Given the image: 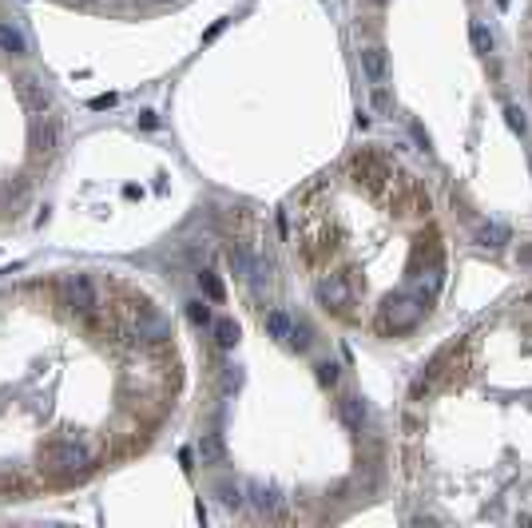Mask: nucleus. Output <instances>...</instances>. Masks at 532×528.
Here are the masks:
<instances>
[{
  "mask_svg": "<svg viewBox=\"0 0 532 528\" xmlns=\"http://www.w3.org/2000/svg\"><path fill=\"white\" fill-rule=\"evenodd\" d=\"M40 461H44V469H48L52 477H80V473H87V465H92V453H87L84 441H76V437H56V441L44 445V453H40Z\"/></svg>",
  "mask_w": 532,
  "mask_h": 528,
  "instance_id": "obj_1",
  "label": "nucleus"
},
{
  "mask_svg": "<svg viewBox=\"0 0 532 528\" xmlns=\"http://www.w3.org/2000/svg\"><path fill=\"white\" fill-rule=\"evenodd\" d=\"M421 314H425V298L394 294V298H385V306H382V330L405 334V330H413V326L421 322Z\"/></svg>",
  "mask_w": 532,
  "mask_h": 528,
  "instance_id": "obj_2",
  "label": "nucleus"
},
{
  "mask_svg": "<svg viewBox=\"0 0 532 528\" xmlns=\"http://www.w3.org/2000/svg\"><path fill=\"white\" fill-rule=\"evenodd\" d=\"M64 298H68V306H72L76 314H84V318H92L99 310V290L87 274H68V278H64Z\"/></svg>",
  "mask_w": 532,
  "mask_h": 528,
  "instance_id": "obj_3",
  "label": "nucleus"
},
{
  "mask_svg": "<svg viewBox=\"0 0 532 528\" xmlns=\"http://www.w3.org/2000/svg\"><path fill=\"white\" fill-rule=\"evenodd\" d=\"M318 302L326 310H338V314H346L354 306V286H350L346 274H326L322 283H318Z\"/></svg>",
  "mask_w": 532,
  "mask_h": 528,
  "instance_id": "obj_4",
  "label": "nucleus"
},
{
  "mask_svg": "<svg viewBox=\"0 0 532 528\" xmlns=\"http://www.w3.org/2000/svg\"><path fill=\"white\" fill-rule=\"evenodd\" d=\"M361 72H366V80H370L373 87H382L385 80H389V56H385L382 44H366V48H361Z\"/></svg>",
  "mask_w": 532,
  "mask_h": 528,
  "instance_id": "obj_5",
  "label": "nucleus"
},
{
  "mask_svg": "<svg viewBox=\"0 0 532 528\" xmlns=\"http://www.w3.org/2000/svg\"><path fill=\"white\" fill-rule=\"evenodd\" d=\"M195 457H199V465H223L227 461V445L219 433H203L195 445Z\"/></svg>",
  "mask_w": 532,
  "mask_h": 528,
  "instance_id": "obj_6",
  "label": "nucleus"
},
{
  "mask_svg": "<svg viewBox=\"0 0 532 528\" xmlns=\"http://www.w3.org/2000/svg\"><path fill=\"white\" fill-rule=\"evenodd\" d=\"M56 139H60V127L52 120L32 127V151H36V155H52V151H56Z\"/></svg>",
  "mask_w": 532,
  "mask_h": 528,
  "instance_id": "obj_7",
  "label": "nucleus"
},
{
  "mask_svg": "<svg viewBox=\"0 0 532 528\" xmlns=\"http://www.w3.org/2000/svg\"><path fill=\"white\" fill-rule=\"evenodd\" d=\"M266 334H271L274 342L294 345V322L286 318L282 310H271V314H266Z\"/></svg>",
  "mask_w": 532,
  "mask_h": 528,
  "instance_id": "obj_8",
  "label": "nucleus"
},
{
  "mask_svg": "<svg viewBox=\"0 0 532 528\" xmlns=\"http://www.w3.org/2000/svg\"><path fill=\"white\" fill-rule=\"evenodd\" d=\"M136 338H143V342H163V338H171V326L163 318H155V314H143V318L136 322Z\"/></svg>",
  "mask_w": 532,
  "mask_h": 528,
  "instance_id": "obj_9",
  "label": "nucleus"
},
{
  "mask_svg": "<svg viewBox=\"0 0 532 528\" xmlns=\"http://www.w3.org/2000/svg\"><path fill=\"white\" fill-rule=\"evenodd\" d=\"M250 504L262 516H274L278 513V489H271V485H250Z\"/></svg>",
  "mask_w": 532,
  "mask_h": 528,
  "instance_id": "obj_10",
  "label": "nucleus"
},
{
  "mask_svg": "<svg viewBox=\"0 0 532 528\" xmlns=\"http://www.w3.org/2000/svg\"><path fill=\"white\" fill-rule=\"evenodd\" d=\"M0 52H8V56H24V52H28L24 32L13 28V24H0Z\"/></svg>",
  "mask_w": 532,
  "mask_h": 528,
  "instance_id": "obj_11",
  "label": "nucleus"
},
{
  "mask_svg": "<svg viewBox=\"0 0 532 528\" xmlns=\"http://www.w3.org/2000/svg\"><path fill=\"white\" fill-rule=\"evenodd\" d=\"M342 421L350 429H361L366 425V401L361 397H342Z\"/></svg>",
  "mask_w": 532,
  "mask_h": 528,
  "instance_id": "obj_12",
  "label": "nucleus"
},
{
  "mask_svg": "<svg viewBox=\"0 0 532 528\" xmlns=\"http://www.w3.org/2000/svg\"><path fill=\"white\" fill-rule=\"evenodd\" d=\"M215 342H219V350H235V342H238V322H235V318H219V322H215Z\"/></svg>",
  "mask_w": 532,
  "mask_h": 528,
  "instance_id": "obj_13",
  "label": "nucleus"
},
{
  "mask_svg": "<svg viewBox=\"0 0 532 528\" xmlns=\"http://www.w3.org/2000/svg\"><path fill=\"white\" fill-rule=\"evenodd\" d=\"M469 44H473L477 56H489V52H493V32H489L481 20H473V24H469Z\"/></svg>",
  "mask_w": 532,
  "mask_h": 528,
  "instance_id": "obj_14",
  "label": "nucleus"
},
{
  "mask_svg": "<svg viewBox=\"0 0 532 528\" xmlns=\"http://www.w3.org/2000/svg\"><path fill=\"white\" fill-rule=\"evenodd\" d=\"M505 238H508V231L501 222H484L481 231H477V243L481 246H505Z\"/></svg>",
  "mask_w": 532,
  "mask_h": 528,
  "instance_id": "obj_15",
  "label": "nucleus"
},
{
  "mask_svg": "<svg viewBox=\"0 0 532 528\" xmlns=\"http://www.w3.org/2000/svg\"><path fill=\"white\" fill-rule=\"evenodd\" d=\"M199 283H203V290H207V298H210V302H223V298H227L223 283H219V278H215L210 271H203V274H199Z\"/></svg>",
  "mask_w": 532,
  "mask_h": 528,
  "instance_id": "obj_16",
  "label": "nucleus"
},
{
  "mask_svg": "<svg viewBox=\"0 0 532 528\" xmlns=\"http://www.w3.org/2000/svg\"><path fill=\"white\" fill-rule=\"evenodd\" d=\"M187 318L195 326H210V306L207 302H187Z\"/></svg>",
  "mask_w": 532,
  "mask_h": 528,
  "instance_id": "obj_17",
  "label": "nucleus"
},
{
  "mask_svg": "<svg viewBox=\"0 0 532 528\" xmlns=\"http://www.w3.org/2000/svg\"><path fill=\"white\" fill-rule=\"evenodd\" d=\"M219 501L227 504V508H238V504H243V489H238V485H219Z\"/></svg>",
  "mask_w": 532,
  "mask_h": 528,
  "instance_id": "obj_18",
  "label": "nucleus"
},
{
  "mask_svg": "<svg viewBox=\"0 0 532 528\" xmlns=\"http://www.w3.org/2000/svg\"><path fill=\"white\" fill-rule=\"evenodd\" d=\"M505 123L517 131V136H524L529 131V123H524V115H520V108H505Z\"/></svg>",
  "mask_w": 532,
  "mask_h": 528,
  "instance_id": "obj_19",
  "label": "nucleus"
},
{
  "mask_svg": "<svg viewBox=\"0 0 532 528\" xmlns=\"http://www.w3.org/2000/svg\"><path fill=\"white\" fill-rule=\"evenodd\" d=\"M318 381H322V385H338V366L334 362H322V366H318Z\"/></svg>",
  "mask_w": 532,
  "mask_h": 528,
  "instance_id": "obj_20",
  "label": "nucleus"
},
{
  "mask_svg": "<svg viewBox=\"0 0 532 528\" xmlns=\"http://www.w3.org/2000/svg\"><path fill=\"white\" fill-rule=\"evenodd\" d=\"M115 99H120V96H115V92H103V96H96V99H92V104H87V108H92V111H103V108H115Z\"/></svg>",
  "mask_w": 532,
  "mask_h": 528,
  "instance_id": "obj_21",
  "label": "nucleus"
},
{
  "mask_svg": "<svg viewBox=\"0 0 532 528\" xmlns=\"http://www.w3.org/2000/svg\"><path fill=\"white\" fill-rule=\"evenodd\" d=\"M223 28H227V20H215V24H210L207 32H203V44H210V40L219 36V32H223Z\"/></svg>",
  "mask_w": 532,
  "mask_h": 528,
  "instance_id": "obj_22",
  "label": "nucleus"
},
{
  "mask_svg": "<svg viewBox=\"0 0 532 528\" xmlns=\"http://www.w3.org/2000/svg\"><path fill=\"white\" fill-rule=\"evenodd\" d=\"M191 461H195V453H191V449H179V465H183V469H195Z\"/></svg>",
  "mask_w": 532,
  "mask_h": 528,
  "instance_id": "obj_23",
  "label": "nucleus"
},
{
  "mask_svg": "<svg viewBox=\"0 0 532 528\" xmlns=\"http://www.w3.org/2000/svg\"><path fill=\"white\" fill-rule=\"evenodd\" d=\"M520 258H524V262H532V246H529V250H524V255H520Z\"/></svg>",
  "mask_w": 532,
  "mask_h": 528,
  "instance_id": "obj_24",
  "label": "nucleus"
},
{
  "mask_svg": "<svg viewBox=\"0 0 532 528\" xmlns=\"http://www.w3.org/2000/svg\"><path fill=\"white\" fill-rule=\"evenodd\" d=\"M529 171H532V159H529Z\"/></svg>",
  "mask_w": 532,
  "mask_h": 528,
  "instance_id": "obj_25",
  "label": "nucleus"
}]
</instances>
